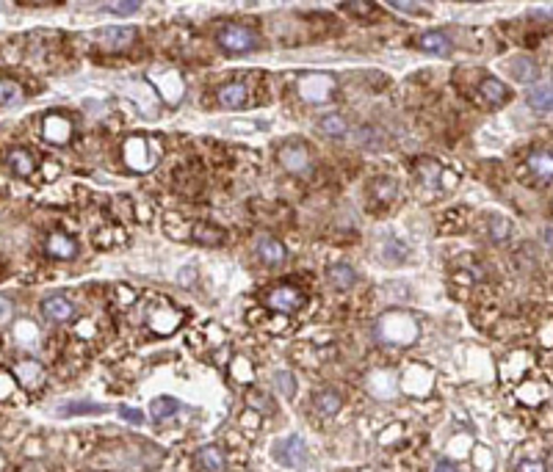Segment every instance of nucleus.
<instances>
[{"mask_svg": "<svg viewBox=\"0 0 553 472\" xmlns=\"http://www.w3.org/2000/svg\"><path fill=\"white\" fill-rule=\"evenodd\" d=\"M216 42H219V48L232 53V55H244V53H249L260 45V36L247 25H227V28L219 31Z\"/></svg>", "mask_w": 553, "mask_h": 472, "instance_id": "f257e3e1", "label": "nucleus"}, {"mask_svg": "<svg viewBox=\"0 0 553 472\" xmlns=\"http://www.w3.org/2000/svg\"><path fill=\"white\" fill-rule=\"evenodd\" d=\"M276 158H279V163H282V169L291 174H307L310 172V152L304 147L302 141H288V144H282L279 152H276Z\"/></svg>", "mask_w": 553, "mask_h": 472, "instance_id": "f03ea898", "label": "nucleus"}, {"mask_svg": "<svg viewBox=\"0 0 553 472\" xmlns=\"http://www.w3.org/2000/svg\"><path fill=\"white\" fill-rule=\"evenodd\" d=\"M304 293L299 287H294V285H279L274 287L269 296H266V304L276 309V312H299L304 307Z\"/></svg>", "mask_w": 553, "mask_h": 472, "instance_id": "7ed1b4c3", "label": "nucleus"}, {"mask_svg": "<svg viewBox=\"0 0 553 472\" xmlns=\"http://www.w3.org/2000/svg\"><path fill=\"white\" fill-rule=\"evenodd\" d=\"M274 459L285 467H302L307 461V453H304V442L299 437H288L282 442L274 445Z\"/></svg>", "mask_w": 553, "mask_h": 472, "instance_id": "20e7f679", "label": "nucleus"}, {"mask_svg": "<svg viewBox=\"0 0 553 472\" xmlns=\"http://www.w3.org/2000/svg\"><path fill=\"white\" fill-rule=\"evenodd\" d=\"M42 315L48 318L50 323H64L70 321L73 315H75V307H73V301L64 296H50L42 301Z\"/></svg>", "mask_w": 553, "mask_h": 472, "instance_id": "39448f33", "label": "nucleus"}, {"mask_svg": "<svg viewBox=\"0 0 553 472\" xmlns=\"http://www.w3.org/2000/svg\"><path fill=\"white\" fill-rule=\"evenodd\" d=\"M48 254L55 257V260H73L77 254V241L73 235H67V232H53L50 238H48Z\"/></svg>", "mask_w": 553, "mask_h": 472, "instance_id": "423d86ee", "label": "nucleus"}, {"mask_svg": "<svg viewBox=\"0 0 553 472\" xmlns=\"http://www.w3.org/2000/svg\"><path fill=\"white\" fill-rule=\"evenodd\" d=\"M6 163H9L11 174H17V177H31L33 169H36V158H33V152H28V149H23V147L11 149V152L6 155Z\"/></svg>", "mask_w": 553, "mask_h": 472, "instance_id": "0eeeda50", "label": "nucleus"}, {"mask_svg": "<svg viewBox=\"0 0 553 472\" xmlns=\"http://www.w3.org/2000/svg\"><path fill=\"white\" fill-rule=\"evenodd\" d=\"M14 375H17V381L28 387V390H36V387H42V381H45V371H42V365L39 362H17L14 365Z\"/></svg>", "mask_w": 553, "mask_h": 472, "instance_id": "6e6552de", "label": "nucleus"}, {"mask_svg": "<svg viewBox=\"0 0 553 472\" xmlns=\"http://www.w3.org/2000/svg\"><path fill=\"white\" fill-rule=\"evenodd\" d=\"M219 105L222 108H244L247 105V97H249V92H247V86L244 83H227V86H222L219 89Z\"/></svg>", "mask_w": 553, "mask_h": 472, "instance_id": "1a4fd4ad", "label": "nucleus"}, {"mask_svg": "<svg viewBox=\"0 0 553 472\" xmlns=\"http://www.w3.org/2000/svg\"><path fill=\"white\" fill-rule=\"evenodd\" d=\"M257 257H260V263L274 268L279 263H285V246L276 238H260L257 241Z\"/></svg>", "mask_w": 553, "mask_h": 472, "instance_id": "9d476101", "label": "nucleus"}, {"mask_svg": "<svg viewBox=\"0 0 553 472\" xmlns=\"http://www.w3.org/2000/svg\"><path fill=\"white\" fill-rule=\"evenodd\" d=\"M136 39V28H105L100 33V45L108 50H122Z\"/></svg>", "mask_w": 553, "mask_h": 472, "instance_id": "9b49d317", "label": "nucleus"}, {"mask_svg": "<svg viewBox=\"0 0 553 472\" xmlns=\"http://www.w3.org/2000/svg\"><path fill=\"white\" fill-rule=\"evenodd\" d=\"M478 94L487 99V102H493V105H503L506 99L512 97V94H509V89L503 86L498 77H481V83H478Z\"/></svg>", "mask_w": 553, "mask_h": 472, "instance_id": "f8f14e48", "label": "nucleus"}, {"mask_svg": "<svg viewBox=\"0 0 553 472\" xmlns=\"http://www.w3.org/2000/svg\"><path fill=\"white\" fill-rule=\"evenodd\" d=\"M418 48L426 50V53H434V55H449L451 53V42L446 33L440 31H426L421 39H418Z\"/></svg>", "mask_w": 553, "mask_h": 472, "instance_id": "ddd939ff", "label": "nucleus"}, {"mask_svg": "<svg viewBox=\"0 0 553 472\" xmlns=\"http://www.w3.org/2000/svg\"><path fill=\"white\" fill-rule=\"evenodd\" d=\"M526 102L537 111V114H548L551 111V80L537 83L526 94Z\"/></svg>", "mask_w": 553, "mask_h": 472, "instance_id": "4468645a", "label": "nucleus"}, {"mask_svg": "<svg viewBox=\"0 0 553 472\" xmlns=\"http://www.w3.org/2000/svg\"><path fill=\"white\" fill-rule=\"evenodd\" d=\"M191 241L205 243V246H219V243L225 241V232H222L219 226H213V224H194V229H191Z\"/></svg>", "mask_w": 553, "mask_h": 472, "instance_id": "2eb2a0df", "label": "nucleus"}, {"mask_svg": "<svg viewBox=\"0 0 553 472\" xmlns=\"http://www.w3.org/2000/svg\"><path fill=\"white\" fill-rule=\"evenodd\" d=\"M329 282L335 285V290H349L354 282H357V273H354L352 265L338 263V265L329 268Z\"/></svg>", "mask_w": 553, "mask_h": 472, "instance_id": "dca6fc26", "label": "nucleus"}, {"mask_svg": "<svg viewBox=\"0 0 553 472\" xmlns=\"http://www.w3.org/2000/svg\"><path fill=\"white\" fill-rule=\"evenodd\" d=\"M150 412H152V420L163 422L166 417H175L177 412H180V400L177 397H155Z\"/></svg>", "mask_w": 553, "mask_h": 472, "instance_id": "f3484780", "label": "nucleus"}, {"mask_svg": "<svg viewBox=\"0 0 553 472\" xmlns=\"http://www.w3.org/2000/svg\"><path fill=\"white\" fill-rule=\"evenodd\" d=\"M318 130L329 136V138H343L346 133H349V124L343 116H338V114H332V116H324L321 122H318Z\"/></svg>", "mask_w": 553, "mask_h": 472, "instance_id": "a211bd4d", "label": "nucleus"}, {"mask_svg": "<svg viewBox=\"0 0 553 472\" xmlns=\"http://www.w3.org/2000/svg\"><path fill=\"white\" fill-rule=\"evenodd\" d=\"M23 99V86L11 77H0V105H17Z\"/></svg>", "mask_w": 553, "mask_h": 472, "instance_id": "6ab92c4d", "label": "nucleus"}, {"mask_svg": "<svg viewBox=\"0 0 553 472\" xmlns=\"http://www.w3.org/2000/svg\"><path fill=\"white\" fill-rule=\"evenodd\" d=\"M200 464L208 472H222L225 470V453L219 447H202L200 450Z\"/></svg>", "mask_w": 553, "mask_h": 472, "instance_id": "aec40b11", "label": "nucleus"}, {"mask_svg": "<svg viewBox=\"0 0 553 472\" xmlns=\"http://www.w3.org/2000/svg\"><path fill=\"white\" fill-rule=\"evenodd\" d=\"M340 406H343V400H340L338 393H332V390H324V393L316 395V409H318L321 415H335Z\"/></svg>", "mask_w": 553, "mask_h": 472, "instance_id": "412c9836", "label": "nucleus"}, {"mask_svg": "<svg viewBox=\"0 0 553 472\" xmlns=\"http://www.w3.org/2000/svg\"><path fill=\"white\" fill-rule=\"evenodd\" d=\"M528 166L534 169V174L539 177V180H551V152L545 149V152H537V155H531L528 158Z\"/></svg>", "mask_w": 553, "mask_h": 472, "instance_id": "4be33fe9", "label": "nucleus"}, {"mask_svg": "<svg viewBox=\"0 0 553 472\" xmlns=\"http://www.w3.org/2000/svg\"><path fill=\"white\" fill-rule=\"evenodd\" d=\"M105 406H97V403H64V409L58 412L61 417H73V415H102Z\"/></svg>", "mask_w": 553, "mask_h": 472, "instance_id": "5701e85b", "label": "nucleus"}, {"mask_svg": "<svg viewBox=\"0 0 553 472\" xmlns=\"http://www.w3.org/2000/svg\"><path fill=\"white\" fill-rule=\"evenodd\" d=\"M102 9H105V11H111V14H119V17H127V14H133V11H139V9H141V3H139V0H122V3H105Z\"/></svg>", "mask_w": 553, "mask_h": 472, "instance_id": "b1692460", "label": "nucleus"}, {"mask_svg": "<svg viewBox=\"0 0 553 472\" xmlns=\"http://www.w3.org/2000/svg\"><path fill=\"white\" fill-rule=\"evenodd\" d=\"M374 185H377L379 191V202H387V199L396 197V182L393 180H377Z\"/></svg>", "mask_w": 553, "mask_h": 472, "instance_id": "393cba45", "label": "nucleus"}, {"mask_svg": "<svg viewBox=\"0 0 553 472\" xmlns=\"http://www.w3.org/2000/svg\"><path fill=\"white\" fill-rule=\"evenodd\" d=\"M274 381H276V384H279V390H282L285 395H288V397H294V375H291V373L279 371V373H276V375H274Z\"/></svg>", "mask_w": 553, "mask_h": 472, "instance_id": "a878e982", "label": "nucleus"}, {"mask_svg": "<svg viewBox=\"0 0 553 472\" xmlns=\"http://www.w3.org/2000/svg\"><path fill=\"white\" fill-rule=\"evenodd\" d=\"M11 318H14V304H11V298L0 296V326L9 323Z\"/></svg>", "mask_w": 553, "mask_h": 472, "instance_id": "bb28decb", "label": "nucleus"}, {"mask_svg": "<svg viewBox=\"0 0 553 472\" xmlns=\"http://www.w3.org/2000/svg\"><path fill=\"white\" fill-rule=\"evenodd\" d=\"M517 472H548V467L542 461H520L517 464Z\"/></svg>", "mask_w": 553, "mask_h": 472, "instance_id": "cd10ccee", "label": "nucleus"}, {"mask_svg": "<svg viewBox=\"0 0 553 472\" xmlns=\"http://www.w3.org/2000/svg\"><path fill=\"white\" fill-rule=\"evenodd\" d=\"M119 417H122V420H127V422H141V420H144V415H141L139 409H125V406L119 409Z\"/></svg>", "mask_w": 553, "mask_h": 472, "instance_id": "c85d7f7f", "label": "nucleus"}, {"mask_svg": "<svg viewBox=\"0 0 553 472\" xmlns=\"http://www.w3.org/2000/svg\"><path fill=\"white\" fill-rule=\"evenodd\" d=\"M346 9L349 11H354V14H371V3H346Z\"/></svg>", "mask_w": 553, "mask_h": 472, "instance_id": "c756f323", "label": "nucleus"}, {"mask_svg": "<svg viewBox=\"0 0 553 472\" xmlns=\"http://www.w3.org/2000/svg\"><path fill=\"white\" fill-rule=\"evenodd\" d=\"M393 9H399V11H412V14H418V9L421 6H415V3H390Z\"/></svg>", "mask_w": 553, "mask_h": 472, "instance_id": "7c9ffc66", "label": "nucleus"}, {"mask_svg": "<svg viewBox=\"0 0 553 472\" xmlns=\"http://www.w3.org/2000/svg\"><path fill=\"white\" fill-rule=\"evenodd\" d=\"M437 472H456V467H453L451 461H440V464H437Z\"/></svg>", "mask_w": 553, "mask_h": 472, "instance_id": "2f4dec72", "label": "nucleus"}]
</instances>
